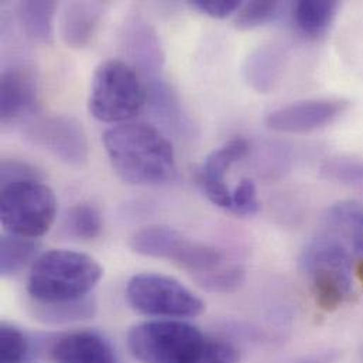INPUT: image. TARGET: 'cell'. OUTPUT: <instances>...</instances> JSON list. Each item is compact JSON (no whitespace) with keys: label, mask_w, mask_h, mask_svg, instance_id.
Listing matches in <instances>:
<instances>
[{"label":"cell","mask_w":363,"mask_h":363,"mask_svg":"<svg viewBox=\"0 0 363 363\" xmlns=\"http://www.w3.org/2000/svg\"><path fill=\"white\" fill-rule=\"evenodd\" d=\"M129 246L138 255L173 262L208 291L232 293L245 281L243 266L226 252L192 240L170 226H145L133 233Z\"/></svg>","instance_id":"6da1fadb"},{"label":"cell","mask_w":363,"mask_h":363,"mask_svg":"<svg viewBox=\"0 0 363 363\" xmlns=\"http://www.w3.org/2000/svg\"><path fill=\"white\" fill-rule=\"evenodd\" d=\"M104 146L115 173L129 184L157 185L177 172L169 139L147 123H122L105 132Z\"/></svg>","instance_id":"7a4b0ae2"},{"label":"cell","mask_w":363,"mask_h":363,"mask_svg":"<svg viewBox=\"0 0 363 363\" xmlns=\"http://www.w3.org/2000/svg\"><path fill=\"white\" fill-rule=\"evenodd\" d=\"M102 276L104 269L92 256L75 250L52 249L33 262L27 293L34 303L75 301L89 297L88 294Z\"/></svg>","instance_id":"3957f363"},{"label":"cell","mask_w":363,"mask_h":363,"mask_svg":"<svg viewBox=\"0 0 363 363\" xmlns=\"http://www.w3.org/2000/svg\"><path fill=\"white\" fill-rule=\"evenodd\" d=\"M147 86L128 61L112 58L101 62L88 98L89 113L105 123H122L139 115L147 105Z\"/></svg>","instance_id":"277c9868"},{"label":"cell","mask_w":363,"mask_h":363,"mask_svg":"<svg viewBox=\"0 0 363 363\" xmlns=\"http://www.w3.org/2000/svg\"><path fill=\"white\" fill-rule=\"evenodd\" d=\"M211 342L212 338L182 320L142 323L128 334V347L142 363H202Z\"/></svg>","instance_id":"5b68a950"},{"label":"cell","mask_w":363,"mask_h":363,"mask_svg":"<svg viewBox=\"0 0 363 363\" xmlns=\"http://www.w3.org/2000/svg\"><path fill=\"white\" fill-rule=\"evenodd\" d=\"M301 269L311 280L315 303L331 313L351 296L352 262L350 250L324 233L313 240L301 256Z\"/></svg>","instance_id":"8992f818"},{"label":"cell","mask_w":363,"mask_h":363,"mask_svg":"<svg viewBox=\"0 0 363 363\" xmlns=\"http://www.w3.org/2000/svg\"><path fill=\"white\" fill-rule=\"evenodd\" d=\"M55 216V194L41 180L1 185L0 219L7 233L37 239L50 230Z\"/></svg>","instance_id":"52a82bcc"},{"label":"cell","mask_w":363,"mask_h":363,"mask_svg":"<svg viewBox=\"0 0 363 363\" xmlns=\"http://www.w3.org/2000/svg\"><path fill=\"white\" fill-rule=\"evenodd\" d=\"M126 298L133 310L169 320L195 318L205 311V303L174 277L160 273H140L126 286Z\"/></svg>","instance_id":"ba28073f"},{"label":"cell","mask_w":363,"mask_h":363,"mask_svg":"<svg viewBox=\"0 0 363 363\" xmlns=\"http://www.w3.org/2000/svg\"><path fill=\"white\" fill-rule=\"evenodd\" d=\"M27 138L68 166H82L88 160L89 145L85 129L67 115L44 116L28 125Z\"/></svg>","instance_id":"9c48e42d"},{"label":"cell","mask_w":363,"mask_h":363,"mask_svg":"<svg viewBox=\"0 0 363 363\" xmlns=\"http://www.w3.org/2000/svg\"><path fill=\"white\" fill-rule=\"evenodd\" d=\"M345 99H307L270 112L266 126L280 133H310L334 123L350 108Z\"/></svg>","instance_id":"30bf717a"},{"label":"cell","mask_w":363,"mask_h":363,"mask_svg":"<svg viewBox=\"0 0 363 363\" xmlns=\"http://www.w3.org/2000/svg\"><path fill=\"white\" fill-rule=\"evenodd\" d=\"M249 152V143L236 138L226 142L223 146L215 149L206 159L201 170L199 185L205 196L216 206L230 211L232 206V192L229 191L225 174L229 169L246 157Z\"/></svg>","instance_id":"8fae6325"},{"label":"cell","mask_w":363,"mask_h":363,"mask_svg":"<svg viewBox=\"0 0 363 363\" xmlns=\"http://www.w3.org/2000/svg\"><path fill=\"white\" fill-rule=\"evenodd\" d=\"M38 82L35 72L24 65L6 68L0 78V119L3 123L35 109Z\"/></svg>","instance_id":"7c38bea8"},{"label":"cell","mask_w":363,"mask_h":363,"mask_svg":"<svg viewBox=\"0 0 363 363\" xmlns=\"http://www.w3.org/2000/svg\"><path fill=\"white\" fill-rule=\"evenodd\" d=\"M54 363H118L111 344L92 331H75L54 341L50 350Z\"/></svg>","instance_id":"4fadbf2b"},{"label":"cell","mask_w":363,"mask_h":363,"mask_svg":"<svg viewBox=\"0 0 363 363\" xmlns=\"http://www.w3.org/2000/svg\"><path fill=\"white\" fill-rule=\"evenodd\" d=\"M105 4L99 1H72L64 7L60 33L64 43L71 48H84L94 38Z\"/></svg>","instance_id":"5bb4252c"},{"label":"cell","mask_w":363,"mask_h":363,"mask_svg":"<svg viewBox=\"0 0 363 363\" xmlns=\"http://www.w3.org/2000/svg\"><path fill=\"white\" fill-rule=\"evenodd\" d=\"M123 47L126 54L132 58L145 74H157L164 64V52L157 33L150 24L135 18L128 23L123 34Z\"/></svg>","instance_id":"9a60e30c"},{"label":"cell","mask_w":363,"mask_h":363,"mask_svg":"<svg viewBox=\"0 0 363 363\" xmlns=\"http://www.w3.org/2000/svg\"><path fill=\"white\" fill-rule=\"evenodd\" d=\"M327 235L344 247L363 256V205L357 201H341L325 213Z\"/></svg>","instance_id":"2e32d148"},{"label":"cell","mask_w":363,"mask_h":363,"mask_svg":"<svg viewBox=\"0 0 363 363\" xmlns=\"http://www.w3.org/2000/svg\"><path fill=\"white\" fill-rule=\"evenodd\" d=\"M283 52L270 45L259 47L246 60L245 78L257 92L266 94L274 88L283 71Z\"/></svg>","instance_id":"e0dca14e"},{"label":"cell","mask_w":363,"mask_h":363,"mask_svg":"<svg viewBox=\"0 0 363 363\" xmlns=\"http://www.w3.org/2000/svg\"><path fill=\"white\" fill-rule=\"evenodd\" d=\"M338 10L340 3L334 0L298 1L296 3L293 11L294 23L304 35L320 38L331 28Z\"/></svg>","instance_id":"ac0fdd59"},{"label":"cell","mask_w":363,"mask_h":363,"mask_svg":"<svg viewBox=\"0 0 363 363\" xmlns=\"http://www.w3.org/2000/svg\"><path fill=\"white\" fill-rule=\"evenodd\" d=\"M57 7L55 1H21L17 9L18 21L27 37L41 43L51 41Z\"/></svg>","instance_id":"d6986e66"},{"label":"cell","mask_w":363,"mask_h":363,"mask_svg":"<svg viewBox=\"0 0 363 363\" xmlns=\"http://www.w3.org/2000/svg\"><path fill=\"white\" fill-rule=\"evenodd\" d=\"M147 104L152 106L156 116L177 132L186 133L189 122L182 112L177 94L169 84L162 79H153L150 86H147Z\"/></svg>","instance_id":"ffe728a7"},{"label":"cell","mask_w":363,"mask_h":363,"mask_svg":"<svg viewBox=\"0 0 363 363\" xmlns=\"http://www.w3.org/2000/svg\"><path fill=\"white\" fill-rule=\"evenodd\" d=\"M38 243L35 239L6 233L0 240V273L3 277H11L20 273L30 262L37 257Z\"/></svg>","instance_id":"44dd1931"},{"label":"cell","mask_w":363,"mask_h":363,"mask_svg":"<svg viewBox=\"0 0 363 363\" xmlns=\"http://www.w3.org/2000/svg\"><path fill=\"white\" fill-rule=\"evenodd\" d=\"M34 315L51 324H67L75 321L91 320L96 313V303L91 297H85L75 301L43 304L34 303Z\"/></svg>","instance_id":"7402d4cb"},{"label":"cell","mask_w":363,"mask_h":363,"mask_svg":"<svg viewBox=\"0 0 363 363\" xmlns=\"http://www.w3.org/2000/svg\"><path fill=\"white\" fill-rule=\"evenodd\" d=\"M65 228L72 236L78 239L94 240L101 235L104 229L102 215L98 208L91 203H77L68 211L65 216Z\"/></svg>","instance_id":"603a6c76"},{"label":"cell","mask_w":363,"mask_h":363,"mask_svg":"<svg viewBox=\"0 0 363 363\" xmlns=\"http://www.w3.org/2000/svg\"><path fill=\"white\" fill-rule=\"evenodd\" d=\"M283 4L272 0H255L243 3L235 14L233 24L239 30H253L274 21L281 11Z\"/></svg>","instance_id":"cb8c5ba5"},{"label":"cell","mask_w":363,"mask_h":363,"mask_svg":"<svg viewBox=\"0 0 363 363\" xmlns=\"http://www.w3.org/2000/svg\"><path fill=\"white\" fill-rule=\"evenodd\" d=\"M27 354L26 335L17 327L3 323L0 327V363H23Z\"/></svg>","instance_id":"d4e9b609"},{"label":"cell","mask_w":363,"mask_h":363,"mask_svg":"<svg viewBox=\"0 0 363 363\" xmlns=\"http://www.w3.org/2000/svg\"><path fill=\"white\" fill-rule=\"evenodd\" d=\"M260 203L257 198V189L250 179H243L232 192V213L238 216H252L259 212Z\"/></svg>","instance_id":"484cf974"},{"label":"cell","mask_w":363,"mask_h":363,"mask_svg":"<svg viewBox=\"0 0 363 363\" xmlns=\"http://www.w3.org/2000/svg\"><path fill=\"white\" fill-rule=\"evenodd\" d=\"M41 173L33 167L31 164L14 160V159H4L0 163V180L1 185L10 182H26V180H41Z\"/></svg>","instance_id":"4316f807"},{"label":"cell","mask_w":363,"mask_h":363,"mask_svg":"<svg viewBox=\"0 0 363 363\" xmlns=\"http://www.w3.org/2000/svg\"><path fill=\"white\" fill-rule=\"evenodd\" d=\"M191 4L212 18H228L236 14L243 3L239 0H195Z\"/></svg>","instance_id":"83f0119b"},{"label":"cell","mask_w":363,"mask_h":363,"mask_svg":"<svg viewBox=\"0 0 363 363\" xmlns=\"http://www.w3.org/2000/svg\"><path fill=\"white\" fill-rule=\"evenodd\" d=\"M357 277L359 279V281L362 283L363 286V259L359 260L358 264H357Z\"/></svg>","instance_id":"f1b7e54d"},{"label":"cell","mask_w":363,"mask_h":363,"mask_svg":"<svg viewBox=\"0 0 363 363\" xmlns=\"http://www.w3.org/2000/svg\"><path fill=\"white\" fill-rule=\"evenodd\" d=\"M300 363H324L321 362L320 359H308V361H304V362H300Z\"/></svg>","instance_id":"f546056e"}]
</instances>
